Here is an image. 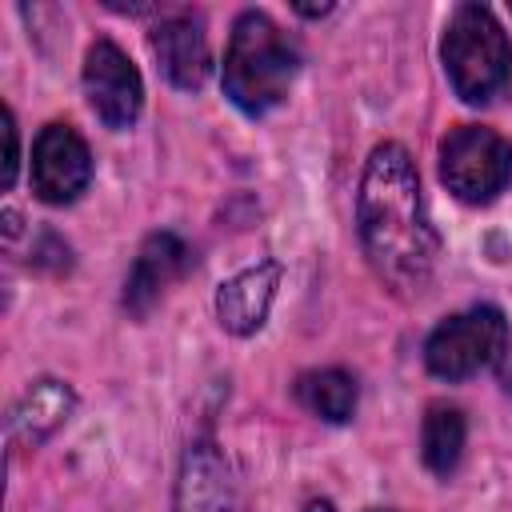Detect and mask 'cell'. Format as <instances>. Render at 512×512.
I'll return each instance as SVG.
<instances>
[{"instance_id": "obj_14", "label": "cell", "mask_w": 512, "mask_h": 512, "mask_svg": "<svg viewBox=\"0 0 512 512\" xmlns=\"http://www.w3.org/2000/svg\"><path fill=\"white\" fill-rule=\"evenodd\" d=\"M296 400L312 416L328 424H344L356 412V380L340 368H316V372L296 376Z\"/></svg>"}, {"instance_id": "obj_13", "label": "cell", "mask_w": 512, "mask_h": 512, "mask_svg": "<svg viewBox=\"0 0 512 512\" xmlns=\"http://www.w3.org/2000/svg\"><path fill=\"white\" fill-rule=\"evenodd\" d=\"M464 412L456 404H428L424 412V428H420V456L428 464V472L436 476H452L460 456H464Z\"/></svg>"}, {"instance_id": "obj_9", "label": "cell", "mask_w": 512, "mask_h": 512, "mask_svg": "<svg viewBox=\"0 0 512 512\" xmlns=\"http://www.w3.org/2000/svg\"><path fill=\"white\" fill-rule=\"evenodd\" d=\"M188 268H192L188 244H184L180 236H172V232H152V236L140 244L136 260H132V272H128V280H124V308H128L132 316H148V312L160 304V296H164Z\"/></svg>"}, {"instance_id": "obj_6", "label": "cell", "mask_w": 512, "mask_h": 512, "mask_svg": "<svg viewBox=\"0 0 512 512\" xmlns=\"http://www.w3.org/2000/svg\"><path fill=\"white\" fill-rule=\"evenodd\" d=\"M84 96L92 104V112L108 124V128H132L140 108H144V80L136 72V64L112 44V40H96L84 56Z\"/></svg>"}, {"instance_id": "obj_8", "label": "cell", "mask_w": 512, "mask_h": 512, "mask_svg": "<svg viewBox=\"0 0 512 512\" xmlns=\"http://www.w3.org/2000/svg\"><path fill=\"white\" fill-rule=\"evenodd\" d=\"M148 44H152V56H156V64H160V72L172 88H180V92L204 88V80L212 72V52H208L200 12H188V8L168 12L152 28Z\"/></svg>"}, {"instance_id": "obj_2", "label": "cell", "mask_w": 512, "mask_h": 512, "mask_svg": "<svg viewBox=\"0 0 512 512\" xmlns=\"http://www.w3.org/2000/svg\"><path fill=\"white\" fill-rule=\"evenodd\" d=\"M300 68V44L268 16V12H240L228 36L224 52V96L244 112V116H264L272 112Z\"/></svg>"}, {"instance_id": "obj_10", "label": "cell", "mask_w": 512, "mask_h": 512, "mask_svg": "<svg viewBox=\"0 0 512 512\" xmlns=\"http://www.w3.org/2000/svg\"><path fill=\"white\" fill-rule=\"evenodd\" d=\"M172 512H236L232 468L212 440H192L184 448Z\"/></svg>"}, {"instance_id": "obj_17", "label": "cell", "mask_w": 512, "mask_h": 512, "mask_svg": "<svg viewBox=\"0 0 512 512\" xmlns=\"http://www.w3.org/2000/svg\"><path fill=\"white\" fill-rule=\"evenodd\" d=\"M368 512H392V508H368Z\"/></svg>"}, {"instance_id": "obj_7", "label": "cell", "mask_w": 512, "mask_h": 512, "mask_svg": "<svg viewBox=\"0 0 512 512\" xmlns=\"http://www.w3.org/2000/svg\"><path fill=\"white\" fill-rule=\"evenodd\" d=\"M92 180V152L68 124L40 128L32 144V192L44 204H72Z\"/></svg>"}, {"instance_id": "obj_16", "label": "cell", "mask_w": 512, "mask_h": 512, "mask_svg": "<svg viewBox=\"0 0 512 512\" xmlns=\"http://www.w3.org/2000/svg\"><path fill=\"white\" fill-rule=\"evenodd\" d=\"M304 512H336V508H332V500H308Z\"/></svg>"}, {"instance_id": "obj_4", "label": "cell", "mask_w": 512, "mask_h": 512, "mask_svg": "<svg viewBox=\"0 0 512 512\" xmlns=\"http://www.w3.org/2000/svg\"><path fill=\"white\" fill-rule=\"evenodd\" d=\"M508 356V320L492 304L456 312L424 340V364L440 380H468Z\"/></svg>"}, {"instance_id": "obj_11", "label": "cell", "mask_w": 512, "mask_h": 512, "mask_svg": "<svg viewBox=\"0 0 512 512\" xmlns=\"http://www.w3.org/2000/svg\"><path fill=\"white\" fill-rule=\"evenodd\" d=\"M276 288H280V264L276 260H260V264L236 272L232 280H224L216 292V316H220L224 332L252 336L268 320Z\"/></svg>"}, {"instance_id": "obj_15", "label": "cell", "mask_w": 512, "mask_h": 512, "mask_svg": "<svg viewBox=\"0 0 512 512\" xmlns=\"http://www.w3.org/2000/svg\"><path fill=\"white\" fill-rule=\"evenodd\" d=\"M4 140H8V148H4V192L16 184V164H20V136H16V116L4 108Z\"/></svg>"}, {"instance_id": "obj_12", "label": "cell", "mask_w": 512, "mask_h": 512, "mask_svg": "<svg viewBox=\"0 0 512 512\" xmlns=\"http://www.w3.org/2000/svg\"><path fill=\"white\" fill-rule=\"evenodd\" d=\"M72 408H76V392L64 380H52V376L36 380L16 400V408L8 416V440H12V448H36V444H44L72 416Z\"/></svg>"}, {"instance_id": "obj_1", "label": "cell", "mask_w": 512, "mask_h": 512, "mask_svg": "<svg viewBox=\"0 0 512 512\" xmlns=\"http://www.w3.org/2000/svg\"><path fill=\"white\" fill-rule=\"evenodd\" d=\"M356 232L372 272L396 296H420L432 284L440 236L428 220L412 156L384 140L368 152L356 188Z\"/></svg>"}, {"instance_id": "obj_3", "label": "cell", "mask_w": 512, "mask_h": 512, "mask_svg": "<svg viewBox=\"0 0 512 512\" xmlns=\"http://www.w3.org/2000/svg\"><path fill=\"white\" fill-rule=\"evenodd\" d=\"M444 72L464 104H492L512 84V44L484 4H460L444 28Z\"/></svg>"}, {"instance_id": "obj_5", "label": "cell", "mask_w": 512, "mask_h": 512, "mask_svg": "<svg viewBox=\"0 0 512 512\" xmlns=\"http://www.w3.org/2000/svg\"><path fill=\"white\" fill-rule=\"evenodd\" d=\"M440 180L464 204L496 200L512 180V144L484 124H460L440 140Z\"/></svg>"}]
</instances>
